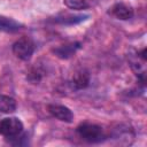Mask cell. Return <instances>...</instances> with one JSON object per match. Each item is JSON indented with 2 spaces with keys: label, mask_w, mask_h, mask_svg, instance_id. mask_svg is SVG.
Returning <instances> with one entry per match:
<instances>
[{
  "label": "cell",
  "mask_w": 147,
  "mask_h": 147,
  "mask_svg": "<svg viewBox=\"0 0 147 147\" xmlns=\"http://www.w3.org/2000/svg\"><path fill=\"white\" fill-rule=\"evenodd\" d=\"M78 136L87 142H100L105 139V133L101 126L91 123H83L77 127Z\"/></svg>",
  "instance_id": "cell-1"
},
{
  "label": "cell",
  "mask_w": 147,
  "mask_h": 147,
  "mask_svg": "<svg viewBox=\"0 0 147 147\" xmlns=\"http://www.w3.org/2000/svg\"><path fill=\"white\" fill-rule=\"evenodd\" d=\"M33 52H34V44L28 37L20 38L13 45V53L20 60H23V61L30 60Z\"/></svg>",
  "instance_id": "cell-2"
},
{
  "label": "cell",
  "mask_w": 147,
  "mask_h": 147,
  "mask_svg": "<svg viewBox=\"0 0 147 147\" xmlns=\"http://www.w3.org/2000/svg\"><path fill=\"white\" fill-rule=\"evenodd\" d=\"M23 131V123L17 117H6L0 121V134L7 138H16Z\"/></svg>",
  "instance_id": "cell-3"
},
{
  "label": "cell",
  "mask_w": 147,
  "mask_h": 147,
  "mask_svg": "<svg viewBox=\"0 0 147 147\" xmlns=\"http://www.w3.org/2000/svg\"><path fill=\"white\" fill-rule=\"evenodd\" d=\"M48 111L51 113L52 116H54L55 118H57L59 121L62 122H67L70 123L74 119V114L72 111L65 107V106H61V105H49L48 106Z\"/></svg>",
  "instance_id": "cell-4"
},
{
  "label": "cell",
  "mask_w": 147,
  "mask_h": 147,
  "mask_svg": "<svg viewBox=\"0 0 147 147\" xmlns=\"http://www.w3.org/2000/svg\"><path fill=\"white\" fill-rule=\"evenodd\" d=\"M110 14L118 20H130L133 16V8L123 2H117L110 8Z\"/></svg>",
  "instance_id": "cell-5"
},
{
  "label": "cell",
  "mask_w": 147,
  "mask_h": 147,
  "mask_svg": "<svg viewBox=\"0 0 147 147\" xmlns=\"http://www.w3.org/2000/svg\"><path fill=\"white\" fill-rule=\"evenodd\" d=\"M79 47H80L79 42H71V44H67V45L56 47L53 49V52L55 53L56 56H59L61 59H69L77 52V49Z\"/></svg>",
  "instance_id": "cell-6"
},
{
  "label": "cell",
  "mask_w": 147,
  "mask_h": 147,
  "mask_svg": "<svg viewBox=\"0 0 147 147\" xmlns=\"http://www.w3.org/2000/svg\"><path fill=\"white\" fill-rule=\"evenodd\" d=\"M71 83H72V86L76 90H82V88L87 87L88 84H90V74H88V71H86L84 69L76 71L74 77H72Z\"/></svg>",
  "instance_id": "cell-7"
},
{
  "label": "cell",
  "mask_w": 147,
  "mask_h": 147,
  "mask_svg": "<svg viewBox=\"0 0 147 147\" xmlns=\"http://www.w3.org/2000/svg\"><path fill=\"white\" fill-rule=\"evenodd\" d=\"M87 17H88L87 15H69V14H64V15H61V16L55 17L54 21L56 23L72 25V24H77V23H80V22L85 21Z\"/></svg>",
  "instance_id": "cell-8"
},
{
  "label": "cell",
  "mask_w": 147,
  "mask_h": 147,
  "mask_svg": "<svg viewBox=\"0 0 147 147\" xmlns=\"http://www.w3.org/2000/svg\"><path fill=\"white\" fill-rule=\"evenodd\" d=\"M16 110V101L8 95H0V114H10Z\"/></svg>",
  "instance_id": "cell-9"
},
{
  "label": "cell",
  "mask_w": 147,
  "mask_h": 147,
  "mask_svg": "<svg viewBox=\"0 0 147 147\" xmlns=\"http://www.w3.org/2000/svg\"><path fill=\"white\" fill-rule=\"evenodd\" d=\"M21 29V24L16 22L13 18L1 16L0 15V31H6V32H15Z\"/></svg>",
  "instance_id": "cell-10"
},
{
  "label": "cell",
  "mask_w": 147,
  "mask_h": 147,
  "mask_svg": "<svg viewBox=\"0 0 147 147\" xmlns=\"http://www.w3.org/2000/svg\"><path fill=\"white\" fill-rule=\"evenodd\" d=\"M63 2L68 8L74 10H82L92 6L91 0H63Z\"/></svg>",
  "instance_id": "cell-11"
}]
</instances>
